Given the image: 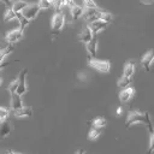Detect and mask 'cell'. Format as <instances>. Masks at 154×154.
<instances>
[{
  "label": "cell",
  "mask_w": 154,
  "mask_h": 154,
  "mask_svg": "<svg viewBox=\"0 0 154 154\" xmlns=\"http://www.w3.org/2000/svg\"><path fill=\"white\" fill-rule=\"evenodd\" d=\"M5 154H19V153H16V152H13V150H6Z\"/></svg>",
  "instance_id": "obj_35"
},
{
  "label": "cell",
  "mask_w": 154,
  "mask_h": 154,
  "mask_svg": "<svg viewBox=\"0 0 154 154\" xmlns=\"http://www.w3.org/2000/svg\"><path fill=\"white\" fill-rule=\"evenodd\" d=\"M6 7H11V4L13 2V0H0Z\"/></svg>",
  "instance_id": "obj_31"
},
{
  "label": "cell",
  "mask_w": 154,
  "mask_h": 154,
  "mask_svg": "<svg viewBox=\"0 0 154 154\" xmlns=\"http://www.w3.org/2000/svg\"><path fill=\"white\" fill-rule=\"evenodd\" d=\"M28 5H29V2L25 1V0H14L13 4H12V6H11V8H12L16 13H20Z\"/></svg>",
  "instance_id": "obj_15"
},
{
  "label": "cell",
  "mask_w": 154,
  "mask_h": 154,
  "mask_svg": "<svg viewBox=\"0 0 154 154\" xmlns=\"http://www.w3.org/2000/svg\"><path fill=\"white\" fill-rule=\"evenodd\" d=\"M85 48H87V52L89 53L90 58H95L96 57V52H97V40H96V36H94L85 45Z\"/></svg>",
  "instance_id": "obj_11"
},
{
  "label": "cell",
  "mask_w": 154,
  "mask_h": 154,
  "mask_svg": "<svg viewBox=\"0 0 154 154\" xmlns=\"http://www.w3.org/2000/svg\"><path fill=\"white\" fill-rule=\"evenodd\" d=\"M76 154H84V149H79V150H77Z\"/></svg>",
  "instance_id": "obj_36"
},
{
  "label": "cell",
  "mask_w": 154,
  "mask_h": 154,
  "mask_svg": "<svg viewBox=\"0 0 154 154\" xmlns=\"http://www.w3.org/2000/svg\"><path fill=\"white\" fill-rule=\"evenodd\" d=\"M100 134H101V130H97V129H94V128H91V129L89 130L88 137H89V140H91V141H95V140H97V138H99Z\"/></svg>",
  "instance_id": "obj_23"
},
{
  "label": "cell",
  "mask_w": 154,
  "mask_h": 154,
  "mask_svg": "<svg viewBox=\"0 0 154 154\" xmlns=\"http://www.w3.org/2000/svg\"><path fill=\"white\" fill-rule=\"evenodd\" d=\"M22 107H23L22 97L16 93H11V109L12 111H17V109H19Z\"/></svg>",
  "instance_id": "obj_13"
},
{
  "label": "cell",
  "mask_w": 154,
  "mask_h": 154,
  "mask_svg": "<svg viewBox=\"0 0 154 154\" xmlns=\"http://www.w3.org/2000/svg\"><path fill=\"white\" fill-rule=\"evenodd\" d=\"M17 19H18V22H19V24H20V26H19V30H22L23 32H24V29H25V26L26 25H29V20L28 19H25L20 13H17Z\"/></svg>",
  "instance_id": "obj_22"
},
{
  "label": "cell",
  "mask_w": 154,
  "mask_h": 154,
  "mask_svg": "<svg viewBox=\"0 0 154 154\" xmlns=\"http://www.w3.org/2000/svg\"><path fill=\"white\" fill-rule=\"evenodd\" d=\"M94 37V35L91 34V30L89 29V26L87 25V26H83V29L81 30V32L78 34V41H81V42H83V43H88L91 38Z\"/></svg>",
  "instance_id": "obj_9"
},
{
  "label": "cell",
  "mask_w": 154,
  "mask_h": 154,
  "mask_svg": "<svg viewBox=\"0 0 154 154\" xmlns=\"http://www.w3.org/2000/svg\"><path fill=\"white\" fill-rule=\"evenodd\" d=\"M91 124H93V128H94V129L101 130V129H103V128L106 126V119L102 118V117H99V118H95Z\"/></svg>",
  "instance_id": "obj_20"
},
{
  "label": "cell",
  "mask_w": 154,
  "mask_h": 154,
  "mask_svg": "<svg viewBox=\"0 0 154 154\" xmlns=\"http://www.w3.org/2000/svg\"><path fill=\"white\" fill-rule=\"evenodd\" d=\"M107 25H108L107 23H105V22H102V20H100V19H96V20L90 22V23L88 24V26H89V29L91 30V34H93L94 36H96V34L100 32L102 29H105Z\"/></svg>",
  "instance_id": "obj_8"
},
{
  "label": "cell",
  "mask_w": 154,
  "mask_h": 154,
  "mask_svg": "<svg viewBox=\"0 0 154 154\" xmlns=\"http://www.w3.org/2000/svg\"><path fill=\"white\" fill-rule=\"evenodd\" d=\"M38 11H40V6H38L37 4H29V5L20 12V14H22L25 19H28L29 22H31V20H34V19L36 18V16L38 14Z\"/></svg>",
  "instance_id": "obj_4"
},
{
  "label": "cell",
  "mask_w": 154,
  "mask_h": 154,
  "mask_svg": "<svg viewBox=\"0 0 154 154\" xmlns=\"http://www.w3.org/2000/svg\"><path fill=\"white\" fill-rule=\"evenodd\" d=\"M7 65H10V63H1L0 64V70H2L5 66H7Z\"/></svg>",
  "instance_id": "obj_33"
},
{
  "label": "cell",
  "mask_w": 154,
  "mask_h": 154,
  "mask_svg": "<svg viewBox=\"0 0 154 154\" xmlns=\"http://www.w3.org/2000/svg\"><path fill=\"white\" fill-rule=\"evenodd\" d=\"M48 1H51V2H53V4H54V1H55V0H48Z\"/></svg>",
  "instance_id": "obj_38"
},
{
  "label": "cell",
  "mask_w": 154,
  "mask_h": 154,
  "mask_svg": "<svg viewBox=\"0 0 154 154\" xmlns=\"http://www.w3.org/2000/svg\"><path fill=\"white\" fill-rule=\"evenodd\" d=\"M64 25H65V16H64V13L63 12L54 13V16L52 18V31H51L52 38H55L60 34V31H61Z\"/></svg>",
  "instance_id": "obj_2"
},
{
  "label": "cell",
  "mask_w": 154,
  "mask_h": 154,
  "mask_svg": "<svg viewBox=\"0 0 154 154\" xmlns=\"http://www.w3.org/2000/svg\"><path fill=\"white\" fill-rule=\"evenodd\" d=\"M149 134H150V140H149V148L147 150L146 154H152L153 153V146H154V132H153V129L149 130Z\"/></svg>",
  "instance_id": "obj_27"
},
{
  "label": "cell",
  "mask_w": 154,
  "mask_h": 154,
  "mask_svg": "<svg viewBox=\"0 0 154 154\" xmlns=\"http://www.w3.org/2000/svg\"><path fill=\"white\" fill-rule=\"evenodd\" d=\"M13 113L17 118H25V117H31L32 116V109L30 107H22L17 111H13Z\"/></svg>",
  "instance_id": "obj_16"
},
{
  "label": "cell",
  "mask_w": 154,
  "mask_h": 154,
  "mask_svg": "<svg viewBox=\"0 0 154 154\" xmlns=\"http://www.w3.org/2000/svg\"><path fill=\"white\" fill-rule=\"evenodd\" d=\"M11 130H12V123L10 120L6 119L0 122V140L6 138Z\"/></svg>",
  "instance_id": "obj_10"
},
{
  "label": "cell",
  "mask_w": 154,
  "mask_h": 154,
  "mask_svg": "<svg viewBox=\"0 0 154 154\" xmlns=\"http://www.w3.org/2000/svg\"><path fill=\"white\" fill-rule=\"evenodd\" d=\"M1 84H2V79L0 78V87H1Z\"/></svg>",
  "instance_id": "obj_37"
},
{
  "label": "cell",
  "mask_w": 154,
  "mask_h": 154,
  "mask_svg": "<svg viewBox=\"0 0 154 154\" xmlns=\"http://www.w3.org/2000/svg\"><path fill=\"white\" fill-rule=\"evenodd\" d=\"M102 12H103L102 8H84L82 17L90 23V22H94L96 19H100Z\"/></svg>",
  "instance_id": "obj_6"
},
{
  "label": "cell",
  "mask_w": 154,
  "mask_h": 154,
  "mask_svg": "<svg viewBox=\"0 0 154 154\" xmlns=\"http://www.w3.org/2000/svg\"><path fill=\"white\" fill-rule=\"evenodd\" d=\"M153 59H154V54H153L152 51H149V52H147L146 54L142 55L141 63H142V65H143V67H144L146 71H149L150 70V65L153 63Z\"/></svg>",
  "instance_id": "obj_12"
},
{
  "label": "cell",
  "mask_w": 154,
  "mask_h": 154,
  "mask_svg": "<svg viewBox=\"0 0 154 154\" xmlns=\"http://www.w3.org/2000/svg\"><path fill=\"white\" fill-rule=\"evenodd\" d=\"M131 83V77H126V76H122L119 79H118V83L117 85L119 88H125V87H129V84Z\"/></svg>",
  "instance_id": "obj_21"
},
{
  "label": "cell",
  "mask_w": 154,
  "mask_h": 154,
  "mask_svg": "<svg viewBox=\"0 0 154 154\" xmlns=\"http://www.w3.org/2000/svg\"><path fill=\"white\" fill-rule=\"evenodd\" d=\"M88 1H90V0H88Z\"/></svg>",
  "instance_id": "obj_39"
},
{
  "label": "cell",
  "mask_w": 154,
  "mask_h": 154,
  "mask_svg": "<svg viewBox=\"0 0 154 154\" xmlns=\"http://www.w3.org/2000/svg\"><path fill=\"white\" fill-rule=\"evenodd\" d=\"M26 73H28V70L26 69H23L18 77H17V90H16V94H18L19 96H22L23 94L26 93V83H25V79H26Z\"/></svg>",
  "instance_id": "obj_5"
},
{
  "label": "cell",
  "mask_w": 154,
  "mask_h": 154,
  "mask_svg": "<svg viewBox=\"0 0 154 154\" xmlns=\"http://www.w3.org/2000/svg\"><path fill=\"white\" fill-rule=\"evenodd\" d=\"M37 5L40 6V10H47V8L53 7V2H51L48 0H40Z\"/></svg>",
  "instance_id": "obj_25"
},
{
  "label": "cell",
  "mask_w": 154,
  "mask_h": 154,
  "mask_svg": "<svg viewBox=\"0 0 154 154\" xmlns=\"http://www.w3.org/2000/svg\"><path fill=\"white\" fill-rule=\"evenodd\" d=\"M83 12H84V8H82V7H77V6H71L70 7V13H71V17H72L73 20L79 19L83 16Z\"/></svg>",
  "instance_id": "obj_18"
},
{
  "label": "cell",
  "mask_w": 154,
  "mask_h": 154,
  "mask_svg": "<svg viewBox=\"0 0 154 154\" xmlns=\"http://www.w3.org/2000/svg\"><path fill=\"white\" fill-rule=\"evenodd\" d=\"M100 20H102V22H105V23L109 24V23L113 20V16H112L109 12L103 11V12H102V14H101V17H100Z\"/></svg>",
  "instance_id": "obj_24"
},
{
  "label": "cell",
  "mask_w": 154,
  "mask_h": 154,
  "mask_svg": "<svg viewBox=\"0 0 154 154\" xmlns=\"http://www.w3.org/2000/svg\"><path fill=\"white\" fill-rule=\"evenodd\" d=\"M88 65L102 73H107L111 70V63L108 60H99L96 58H89Z\"/></svg>",
  "instance_id": "obj_3"
},
{
  "label": "cell",
  "mask_w": 154,
  "mask_h": 154,
  "mask_svg": "<svg viewBox=\"0 0 154 154\" xmlns=\"http://www.w3.org/2000/svg\"><path fill=\"white\" fill-rule=\"evenodd\" d=\"M134 93H135L134 88H131V87L124 88V89L120 91V94H119V100H120L122 102H128V101L134 96Z\"/></svg>",
  "instance_id": "obj_14"
},
{
  "label": "cell",
  "mask_w": 154,
  "mask_h": 154,
  "mask_svg": "<svg viewBox=\"0 0 154 154\" xmlns=\"http://www.w3.org/2000/svg\"><path fill=\"white\" fill-rule=\"evenodd\" d=\"M23 37H24V34H23V31L19 30V29H13V30L8 31V32L5 35V40H6V42L10 43V45H13V43L20 41Z\"/></svg>",
  "instance_id": "obj_7"
},
{
  "label": "cell",
  "mask_w": 154,
  "mask_h": 154,
  "mask_svg": "<svg viewBox=\"0 0 154 154\" xmlns=\"http://www.w3.org/2000/svg\"><path fill=\"white\" fill-rule=\"evenodd\" d=\"M122 111H123V109H122V107H118V108H117L116 114H117V116H120V114H122Z\"/></svg>",
  "instance_id": "obj_34"
},
{
  "label": "cell",
  "mask_w": 154,
  "mask_h": 154,
  "mask_svg": "<svg viewBox=\"0 0 154 154\" xmlns=\"http://www.w3.org/2000/svg\"><path fill=\"white\" fill-rule=\"evenodd\" d=\"M13 19H17V13L11 7H7L6 11H5V14H4V22L8 23V22H11Z\"/></svg>",
  "instance_id": "obj_19"
},
{
  "label": "cell",
  "mask_w": 154,
  "mask_h": 154,
  "mask_svg": "<svg viewBox=\"0 0 154 154\" xmlns=\"http://www.w3.org/2000/svg\"><path fill=\"white\" fill-rule=\"evenodd\" d=\"M17 85H18L17 79H14L13 82L10 83V85H8V91H10V94H11V93H16V90H17Z\"/></svg>",
  "instance_id": "obj_29"
},
{
  "label": "cell",
  "mask_w": 154,
  "mask_h": 154,
  "mask_svg": "<svg viewBox=\"0 0 154 154\" xmlns=\"http://www.w3.org/2000/svg\"><path fill=\"white\" fill-rule=\"evenodd\" d=\"M77 78L79 79V81H82V82H87L88 81V73L87 72H78V75H77Z\"/></svg>",
  "instance_id": "obj_30"
},
{
  "label": "cell",
  "mask_w": 154,
  "mask_h": 154,
  "mask_svg": "<svg viewBox=\"0 0 154 154\" xmlns=\"http://www.w3.org/2000/svg\"><path fill=\"white\" fill-rule=\"evenodd\" d=\"M8 116H10V109H8V108H6V107L0 106V122L6 120Z\"/></svg>",
  "instance_id": "obj_26"
},
{
  "label": "cell",
  "mask_w": 154,
  "mask_h": 154,
  "mask_svg": "<svg viewBox=\"0 0 154 154\" xmlns=\"http://www.w3.org/2000/svg\"><path fill=\"white\" fill-rule=\"evenodd\" d=\"M71 4H72V6H77V7L85 8L87 0H71Z\"/></svg>",
  "instance_id": "obj_28"
},
{
  "label": "cell",
  "mask_w": 154,
  "mask_h": 154,
  "mask_svg": "<svg viewBox=\"0 0 154 154\" xmlns=\"http://www.w3.org/2000/svg\"><path fill=\"white\" fill-rule=\"evenodd\" d=\"M140 2H141L142 5H153L154 0H140Z\"/></svg>",
  "instance_id": "obj_32"
},
{
  "label": "cell",
  "mask_w": 154,
  "mask_h": 154,
  "mask_svg": "<svg viewBox=\"0 0 154 154\" xmlns=\"http://www.w3.org/2000/svg\"><path fill=\"white\" fill-rule=\"evenodd\" d=\"M135 63L134 61H129L124 65V70H123V76H126V77H132L134 73H135Z\"/></svg>",
  "instance_id": "obj_17"
},
{
  "label": "cell",
  "mask_w": 154,
  "mask_h": 154,
  "mask_svg": "<svg viewBox=\"0 0 154 154\" xmlns=\"http://www.w3.org/2000/svg\"><path fill=\"white\" fill-rule=\"evenodd\" d=\"M137 123H150V118H149V113L148 112H140V111H134L131 109L128 113V118H126V129H130L131 125L137 124Z\"/></svg>",
  "instance_id": "obj_1"
}]
</instances>
